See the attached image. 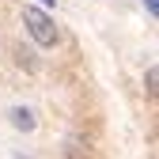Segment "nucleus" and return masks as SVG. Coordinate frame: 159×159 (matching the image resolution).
Segmentation results:
<instances>
[{
    "mask_svg": "<svg viewBox=\"0 0 159 159\" xmlns=\"http://www.w3.org/2000/svg\"><path fill=\"white\" fill-rule=\"evenodd\" d=\"M23 23H27V30H30V38H34L38 46H57V27H53V19L42 8L27 4L23 8Z\"/></svg>",
    "mask_w": 159,
    "mask_h": 159,
    "instance_id": "obj_1",
    "label": "nucleus"
},
{
    "mask_svg": "<svg viewBox=\"0 0 159 159\" xmlns=\"http://www.w3.org/2000/svg\"><path fill=\"white\" fill-rule=\"evenodd\" d=\"M11 125L23 129V133H30V129H34V114H30L27 106H15V110H11Z\"/></svg>",
    "mask_w": 159,
    "mask_h": 159,
    "instance_id": "obj_2",
    "label": "nucleus"
},
{
    "mask_svg": "<svg viewBox=\"0 0 159 159\" xmlns=\"http://www.w3.org/2000/svg\"><path fill=\"white\" fill-rule=\"evenodd\" d=\"M144 8H148V15L155 19V15H159V0H144Z\"/></svg>",
    "mask_w": 159,
    "mask_h": 159,
    "instance_id": "obj_3",
    "label": "nucleus"
},
{
    "mask_svg": "<svg viewBox=\"0 0 159 159\" xmlns=\"http://www.w3.org/2000/svg\"><path fill=\"white\" fill-rule=\"evenodd\" d=\"M155 80H159V72H155V68H148V91H152V95H155Z\"/></svg>",
    "mask_w": 159,
    "mask_h": 159,
    "instance_id": "obj_4",
    "label": "nucleus"
},
{
    "mask_svg": "<svg viewBox=\"0 0 159 159\" xmlns=\"http://www.w3.org/2000/svg\"><path fill=\"white\" fill-rule=\"evenodd\" d=\"M42 4H57V0H42Z\"/></svg>",
    "mask_w": 159,
    "mask_h": 159,
    "instance_id": "obj_5",
    "label": "nucleus"
},
{
    "mask_svg": "<svg viewBox=\"0 0 159 159\" xmlns=\"http://www.w3.org/2000/svg\"><path fill=\"white\" fill-rule=\"evenodd\" d=\"M15 159H27V155H15Z\"/></svg>",
    "mask_w": 159,
    "mask_h": 159,
    "instance_id": "obj_6",
    "label": "nucleus"
}]
</instances>
